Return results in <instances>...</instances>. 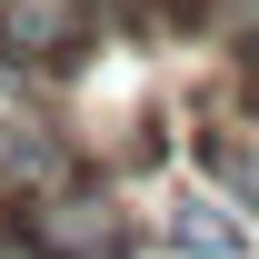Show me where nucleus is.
<instances>
[{
    "label": "nucleus",
    "mask_w": 259,
    "mask_h": 259,
    "mask_svg": "<svg viewBox=\"0 0 259 259\" xmlns=\"http://www.w3.org/2000/svg\"><path fill=\"white\" fill-rule=\"evenodd\" d=\"M70 169H80V130L60 120V100H50V80L30 60L0 50V209L60 190Z\"/></svg>",
    "instance_id": "nucleus-2"
},
{
    "label": "nucleus",
    "mask_w": 259,
    "mask_h": 259,
    "mask_svg": "<svg viewBox=\"0 0 259 259\" xmlns=\"http://www.w3.org/2000/svg\"><path fill=\"white\" fill-rule=\"evenodd\" d=\"M190 160H199V180L259 229V110H249L239 90H209V100L190 110Z\"/></svg>",
    "instance_id": "nucleus-3"
},
{
    "label": "nucleus",
    "mask_w": 259,
    "mask_h": 259,
    "mask_svg": "<svg viewBox=\"0 0 259 259\" xmlns=\"http://www.w3.org/2000/svg\"><path fill=\"white\" fill-rule=\"evenodd\" d=\"M150 239H160L169 259H249V220H239L209 180H169V190H160V220H150Z\"/></svg>",
    "instance_id": "nucleus-5"
},
{
    "label": "nucleus",
    "mask_w": 259,
    "mask_h": 259,
    "mask_svg": "<svg viewBox=\"0 0 259 259\" xmlns=\"http://www.w3.org/2000/svg\"><path fill=\"white\" fill-rule=\"evenodd\" d=\"M100 30H110V0H0V50L30 60L40 80H70L100 50Z\"/></svg>",
    "instance_id": "nucleus-4"
},
{
    "label": "nucleus",
    "mask_w": 259,
    "mask_h": 259,
    "mask_svg": "<svg viewBox=\"0 0 259 259\" xmlns=\"http://www.w3.org/2000/svg\"><path fill=\"white\" fill-rule=\"evenodd\" d=\"M140 249H150V220L120 199L110 169H70L60 190L0 220V259H140Z\"/></svg>",
    "instance_id": "nucleus-1"
},
{
    "label": "nucleus",
    "mask_w": 259,
    "mask_h": 259,
    "mask_svg": "<svg viewBox=\"0 0 259 259\" xmlns=\"http://www.w3.org/2000/svg\"><path fill=\"white\" fill-rule=\"evenodd\" d=\"M150 30H199V0H130Z\"/></svg>",
    "instance_id": "nucleus-6"
}]
</instances>
